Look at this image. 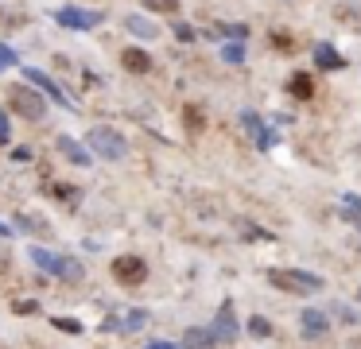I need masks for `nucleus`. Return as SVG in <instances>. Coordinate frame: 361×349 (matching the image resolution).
I'll return each mask as SVG.
<instances>
[{
    "instance_id": "f03ea898",
    "label": "nucleus",
    "mask_w": 361,
    "mask_h": 349,
    "mask_svg": "<svg viewBox=\"0 0 361 349\" xmlns=\"http://www.w3.org/2000/svg\"><path fill=\"white\" fill-rule=\"evenodd\" d=\"M86 152L90 155H102V159H125L128 155V140L121 136L117 128H105V124H97V128L86 132Z\"/></svg>"
},
{
    "instance_id": "39448f33",
    "label": "nucleus",
    "mask_w": 361,
    "mask_h": 349,
    "mask_svg": "<svg viewBox=\"0 0 361 349\" xmlns=\"http://www.w3.org/2000/svg\"><path fill=\"white\" fill-rule=\"evenodd\" d=\"M113 279L117 283H125V287H136V283H144L148 279V264H144V256H117L113 260Z\"/></svg>"
},
{
    "instance_id": "c756f323",
    "label": "nucleus",
    "mask_w": 361,
    "mask_h": 349,
    "mask_svg": "<svg viewBox=\"0 0 361 349\" xmlns=\"http://www.w3.org/2000/svg\"><path fill=\"white\" fill-rule=\"evenodd\" d=\"M16 310H20V314H32V310H39V302H32V299H20V302H16Z\"/></svg>"
},
{
    "instance_id": "6e6552de",
    "label": "nucleus",
    "mask_w": 361,
    "mask_h": 349,
    "mask_svg": "<svg viewBox=\"0 0 361 349\" xmlns=\"http://www.w3.org/2000/svg\"><path fill=\"white\" fill-rule=\"evenodd\" d=\"M59 155H63V159H71L74 167H86V163L94 159V155L82 147V140H74V136H59Z\"/></svg>"
},
{
    "instance_id": "2eb2a0df",
    "label": "nucleus",
    "mask_w": 361,
    "mask_h": 349,
    "mask_svg": "<svg viewBox=\"0 0 361 349\" xmlns=\"http://www.w3.org/2000/svg\"><path fill=\"white\" fill-rule=\"evenodd\" d=\"M288 90H291V97H299V101H311L314 97V82H311V74H291V82H288Z\"/></svg>"
},
{
    "instance_id": "473e14b6",
    "label": "nucleus",
    "mask_w": 361,
    "mask_h": 349,
    "mask_svg": "<svg viewBox=\"0 0 361 349\" xmlns=\"http://www.w3.org/2000/svg\"><path fill=\"white\" fill-rule=\"evenodd\" d=\"M0 237H12V229H8V225H4V221H0Z\"/></svg>"
},
{
    "instance_id": "423d86ee",
    "label": "nucleus",
    "mask_w": 361,
    "mask_h": 349,
    "mask_svg": "<svg viewBox=\"0 0 361 349\" xmlns=\"http://www.w3.org/2000/svg\"><path fill=\"white\" fill-rule=\"evenodd\" d=\"M55 20L63 23V27H71V31H90V27H97V23H102V12H90V8L66 4V8H59V12H55Z\"/></svg>"
},
{
    "instance_id": "f3484780",
    "label": "nucleus",
    "mask_w": 361,
    "mask_h": 349,
    "mask_svg": "<svg viewBox=\"0 0 361 349\" xmlns=\"http://www.w3.org/2000/svg\"><path fill=\"white\" fill-rule=\"evenodd\" d=\"M16 221H20V229L35 233V237H51V221H43V217H35V214H20Z\"/></svg>"
},
{
    "instance_id": "4468645a",
    "label": "nucleus",
    "mask_w": 361,
    "mask_h": 349,
    "mask_svg": "<svg viewBox=\"0 0 361 349\" xmlns=\"http://www.w3.org/2000/svg\"><path fill=\"white\" fill-rule=\"evenodd\" d=\"M314 66H319V70H342L345 59H342V54H338L330 43H322L319 51H314Z\"/></svg>"
},
{
    "instance_id": "ddd939ff",
    "label": "nucleus",
    "mask_w": 361,
    "mask_h": 349,
    "mask_svg": "<svg viewBox=\"0 0 361 349\" xmlns=\"http://www.w3.org/2000/svg\"><path fill=\"white\" fill-rule=\"evenodd\" d=\"M121 62H125V70H133V74H148L152 70L148 51H140V47H128V51L121 54Z\"/></svg>"
},
{
    "instance_id": "393cba45",
    "label": "nucleus",
    "mask_w": 361,
    "mask_h": 349,
    "mask_svg": "<svg viewBox=\"0 0 361 349\" xmlns=\"http://www.w3.org/2000/svg\"><path fill=\"white\" fill-rule=\"evenodd\" d=\"M55 194H59L63 202H71V209H74V202H82V190H78V186H55Z\"/></svg>"
},
{
    "instance_id": "a211bd4d",
    "label": "nucleus",
    "mask_w": 361,
    "mask_h": 349,
    "mask_svg": "<svg viewBox=\"0 0 361 349\" xmlns=\"http://www.w3.org/2000/svg\"><path fill=\"white\" fill-rule=\"evenodd\" d=\"M249 333L252 338H272V322H268L264 314H252L249 318Z\"/></svg>"
},
{
    "instance_id": "b1692460",
    "label": "nucleus",
    "mask_w": 361,
    "mask_h": 349,
    "mask_svg": "<svg viewBox=\"0 0 361 349\" xmlns=\"http://www.w3.org/2000/svg\"><path fill=\"white\" fill-rule=\"evenodd\" d=\"M345 217H353V221H361V198L357 194H345V209H342Z\"/></svg>"
},
{
    "instance_id": "dca6fc26",
    "label": "nucleus",
    "mask_w": 361,
    "mask_h": 349,
    "mask_svg": "<svg viewBox=\"0 0 361 349\" xmlns=\"http://www.w3.org/2000/svg\"><path fill=\"white\" fill-rule=\"evenodd\" d=\"M125 27L133 31V35H140V39H156V35H159V27H156V23H148L144 16H128Z\"/></svg>"
},
{
    "instance_id": "5701e85b",
    "label": "nucleus",
    "mask_w": 361,
    "mask_h": 349,
    "mask_svg": "<svg viewBox=\"0 0 361 349\" xmlns=\"http://www.w3.org/2000/svg\"><path fill=\"white\" fill-rule=\"evenodd\" d=\"M51 326H55V330H63V333H82L78 318H51Z\"/></svg>"
},
{
    "instance_id": "f8f14e48",
    "label": "nucleus",
    "mask_w": 361,
    "mask_h": 349,
    "mask_svg": "<svg viewBox=\"0 0 361 349\" xmlns=\"http://www.w3.org/2000/svg\"><path fill=\"white\" fill-rule=\"evenodd\" d=\"M183 349H218V338H214L206 326H190L183 333Z\"/></svg>"
},
{
    "instance_id": "72a5a7b5",
    "label": "nucleus",
    "mask_w": 361,
    "mask_h": 349,
    "mask_svg": "<svg viewBox=\"0 0 361 349\" xmlns=\"http://www.w3.org/2000/svg\"><path fill=\"white\" fill-rule=\"evenodd\" d=\"M0 271H4V252H0Z\"/></svg>"
},
{
    "instance_id": "4be33fe9",
    "label": "nucleus",
    "mask_w": 361,
    "mask_h": 349,
    "mask_svg": "<svg viewBox=\"0 0 361 349\" xmlns=\"http://www.w3.org/2000/svg\"><path fill=\"white\" fill-rule=\"evenodd\" d=\"M221 59L226 62H245V43H226L221 47Z\"/></svg>"
},
{
    "instance_id": "f257e3e1",
    "label": "nucleus",
    "mask_w": 361,
    "mask_h": 349,
    "mask_svg": "<svg viewBox=\"0 0 361 349\" xmlns=\"http://www.w3.org/2000/svg\"><path fill=\"white\" fill-rule=\"evenodd\" d=\"M32 264L43 268L47 276L63 279V283H82V279H86V268H82L74 256H55V252H47V248H39V245L32 248Z\"/></svg>"
},
{
    "instance_id": "412c9836",
    "label": "nucleus",
    "mask_w": 361,
    "mask_h": 349,
    "mask_svg": "<svg viewBox=\"0 0 361 349\" xmlns=\"http://www.w3.org/2000/svg\"><path fill=\"white\" fill-rule=\"evenodd\" d=\"M241 233H245V240H276L268 229H260V225H249V221H241Z\"/></svg>"
},
{
    "instance_id": "c85d7f7f",
    "label": "nucleus",
    "mask_w": 361,
    "mask_h": 349,
    "mask_svg": "<svg viewBox=\"0 0 361 349\" xmlns=\"http://www.w3.org/2000/svg\"><path fill=\"white\" fill-rule=\"evenodd\" d=\"M175 35H179L183 43H190V39H195V27H187V23H175Z\"/></svg>"
},
{
    "instance_id": "9b49d317",
    "label": "nucleus",
    "mask_w": 361,
    "mask_h": 349,
    "mask_svg": "<svg viewBox=\"0 0 361 349\" xmlns=\"http://www.w3.org/2000/svg\"><path fill=\"white\" fill-rule=\"evenodd\" d=\"M24 78H27V82H35V90H43V93H47V97H51V101H59V105H66L63 90H59V85L51 82L47 74H39V70H35V66H24Z\"/></svg>"
},
{
    "instance_id": "1a4fd4ad",
    "label": "nucleus",
    "mask_w": 361,
    "mask_h": 349,
    "mask_svg": "<svg viewBox=\"0 0 361 349\" xmlns=\"http://www.w3.org/2000/svg\"><path fill=\"white\" fill-rule=\"evenodd\" d=\"M241 121H245V128H249V136L257 140L260 147H272V144H276V132H268V128H264V121H260V116L252 113V109H245V113H241Z\"/></svg>"
},
{
    "instance_id": "a878e982",
    "label": "nucleus",
    "mask_w": 361,
    "mask_h": 349,
    "mask_svg": "<svg viewBox=\"0 0 361 349\" xmlns=\"http://www.w3.org/2000/svg\"><path fill=\"white\" fill-rule=\"evenodd\" d=\"M0 144H12V124H8V113L0 109Z\"/></svg>"
},
{
    "instance_id": "0eeeda50",
    "label": "nucleus",
    "mask_w": 361,
    "mask_h": 349,
    "mask_svg": "<svg viewBox=\"0 0 361 349\" xmlns=\"http://www.w3.org/2000/svg\"><path fill=\"white\" fill-rule=\"evenodd\" d=\"M210 333H214V338H218V341H226V345H229V341H237V333H241V330H237V314H233V302H226V307L218 310V318H214Z\"/></svg>"
},
{
    "instance_id": "bb28decb",
    "label": "nucleus",
    "mask_w": 361,
    "mask_h": 349,
    "mask_svg": "<svg viewBox=\"0 0 361 349\" xmlns=\"http://www.w3.org/2000/svg\"><path fill=\"white\" fill-rule=\"evenodd\" d=\"M338 12H342V16L353 12V20H361V0H342V4H338Z\"/></svg>"
},
{
    "instance_id": "2f4dec72",
    "label": "nucleus",
    "mask_w": 361,
    "mask_h": 349,
    "mask_svg": "<svg viewBox=\"0 0 361 349\" xmlns=\"http://www.w3.org/2000/svg\"><path fill=\"white\" fill-rule=\"evenodd\" d=\"M144 349H179V345H171V341H148Z\"/></svg>"
},
{
    "instance_id": "7c9ffc66",
    "label": "nucleus",
    "mask_w": 361,
    "mask_h": 349,
    "mask_svg": "<svg viewBox=\"0 0 361 349\" xmlns=\"http://www.w3.org/2000/svg\"><path fill=\"white\" fill-rule=\"evenodd\" d=\"M272 43H276V47H288V51H291V39L283 35V31H276V35H272Z\"/></svg>"
},
{
    "instance_id": "6ab92c4d",
    "label": "nucleus",
    "mask_w": 361,
    "mask_h": 349,
    "mask_svg": "<svg viewBox=\"0 0 361 349\" xmlns=\"http://www.w3.org/2000/svg\"><path fill=\"white\" fill-rule=\"evenodd\" d=\"M144 322H148V314H144V310H128V314L121 318V330H128V333H133V330H140Z\"/></svg>"
},
{
    "instance_id": "20e7f679",
    "label": "nucleus",
    "mask_w": 361,
    "mask_h": 349,
    "mask_svg": "<svg viewBox=\"0 0 361 349\" xmlns=\"http://www.w3.org/2000/svg\"><path fill=\"white\" fill-rule=\"evenodd\" d=\"M8 105L16 109L24 121H43V116H47V101H43L39 90H32V85H8Z\"/></svg>"
},
{
    "instance_id": "7ed1b4c3",
    "label": "nucleus",
    "mask_w": 361,
    "mask_h": 349,
    "mask_svg": "<svg viewBox=\"0 0 361 349\" xmlns=\"http://www.w3.org/2000/svg\"><path fill=\"white\" fill-rule=\"evenodd\" d=\"M268 279H272V287L291 291V295H314V291L322 287L319 276H311V271H299V268H272V271H268Z\"/></svg>"
},
{
    "instance_id": "aec40b11",
    "label": "nucleus",
    "mask_w": 361,
    "mask_h": 349,
    "mask_svg": "<svg viewBox=\"0 0 361 349\" xmlns=\"http://www.w3.org/2000/svg\"><path fill=\"white\" fill-rule=\"evenodd\" d=\"M144 8H152L159 16H175L179 12V0H144Z\"/></svg>"
},
{
    "instance_id": "9d476101",
    "label": "nucleus",
    "mask_w": 361,
    "mask_h": 349,
    "mask_svg": "<svg viewBox=\"0 0 361 349\" xmlns=\"http://www.w3.org/2000/svg\"><path fill=\"white\" fill-rule=\"evenodd\" d=\"M299 326H303V338H322V333L330 330L326 314H322V310H314V307H307L303 314H299Z\"/></svg>"
},
{
    "instance_id": "f704fd0d",
    "label": "nucleus",
    "mask_w": 361,
    "mask_h": 349,
    "mask_svg": "<svg viewBox=\"0 0 361 349\" xmlns=\"http://www.w3.org/2000/svg\"><path fill=\"white\" fill-rule=\"evenodd\" d=\"M357 295H361V291H357Z\"/></svg>"
},
{
    "instance_id": "cd10ccee",
    "label": "nucleus",
    "mask_w": 361,
    "mask_h": 349,
    "mask_svg": "<svg viewBox=\"0 0 361 349\" xmlns=\"http://www.w3.org/2000/svg\"><path fill=\"white\" fill-rule=\"evenodd\" d=\"M12 62H16V51H12L8 43H0V70H8Z\"/></svg>"
}]
</instances>
